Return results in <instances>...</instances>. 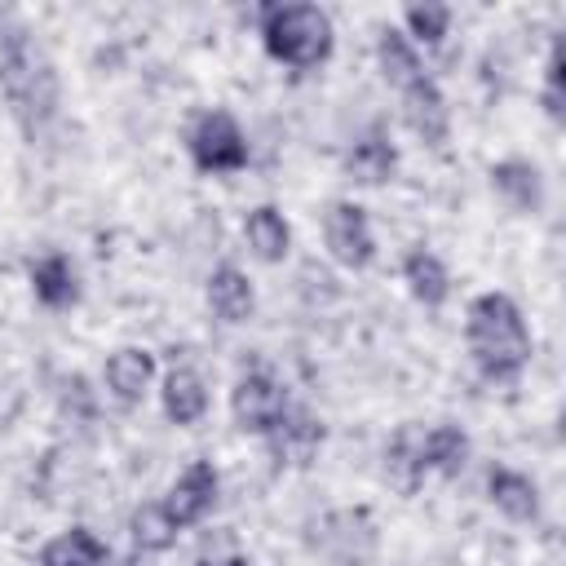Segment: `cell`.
Instances as JSON below:
<instances>
[{"label": "cell", "instance_id": "1", "mask_svg": "<svg viewBox=\"0 0 566 566\" xmlns=\"http://www.w3.org/2000/svg\"><path fill=\"white\" fill-rule=\"evenodd\" d=\"M469 354L491 385H513L531 363V332L509 292H482L469 301Z\"/></svg>", "mask_w": 566, "mask_h": 566}, {"label": "cell", "instance_id": "2", "mask_svg": "<svg viewBox=\"0 0 566 566\" xmlns=\"http://www.w3.org/2000/svg\"><path fill=\"white\" fill-rule=\"evenodd\" d=\"M0 88L18 115V124L35 137L57 115V75L31 31L9 27L0 31Z\"/></svg>", "mask_w": 566, "mask_h": 566}, {"label": "cell", "instance_id": "3", "mask_svg": "<svg viewBox=\"0 0 566 566\" xmlns=\"http://www.w3.org/2000/svg\"><path fill=\"white\" fill-rule=\"evenodd\" d=\"M261 44L274 62L292 71H310L332 57L336 31L318 4H265L261 9Z\"/></svg>", "mask_w": 566, "mask_h": 566}, {"label": "cell", "instance_id": "4", "mask_svg": "<svg viewBox=\"0 0 566 566\" xmlns=\"http://www.w3.org/2000/svg\"><path fill=\"white\" fill-rule=\"evenodd\" d=\"M190 159L199 172H239L248 164V142H243V128L230 111H203L190 128Z\"/></svg>", "mask_w": 566, "mask_h": 566}, {"label": "cell", "instance_id": "5", "mask_svg": "<svg viewBox=\"0 0 566 566\" xmlns=\"http://www.w3.org/2000/svg\"><path fill=\"white\" fill-rule=\"evenodd\" d=\"M287 394H283V385L270 376V371H261V367H252V371H243L239 380H234V394H230V411H234V424L243 429V433H274V424L287 416Z\"/></svg>", "mask_w": 566, "mask_h": 566}, {"label": "cell", "instance_id": "6", "mask_svg": "<svg viewBox=\"0 0 566 566\" xmlns=\"http://www.w3.org/2000/svg\"><path fill=\"white\" fill-rule=\"evenodd\" d=\"M323 239H327L332 261L345 265V270H367L371 256H376V239H371L367 208L354 203V199H336V203L323 212Z\"/></svg>", "mask_w": 566, "mask_h": 566}, {"label": "cell", "instance_id": "7", "mask_svg": "<svg viewBox=\"0 0 566 566\" xmlns=\"http://www.w3.org/2000/svg\"><path fill=\"white\" fill-rule=\"evenodd\" d=\"M217 491H221V473L212 469V460H190V464L177 473V482L168 486V495H164L159 504H164L168 517L186 531V526H195V522H203V517L212 513Z\"/></svg>", "mask_w": 566, "mask_h": 566}, {"label": "cell", "instance_id": "8", "mask_svg": "<svg viewBox=\"0 0 566 566\" xmlns=\"http://www.w3.org/2000/svg\"><path fill=\"white\" fill-rule=\"evenodd\" d=\"M398 97H402V115H407L411 133H416V137H424L429 146H442V142H447V128H451V115H447V97H442V88L420 71L416 80H407V84L398 88Z\"/></svg>", "mask_w": 566, "mask_h": 566}, {"label": "cell", "instance_id": "9", "mask_svg": "<svg viewBox=\"0 0 566 566\" xmlns=\"http://www.w3.org/2000/svg\"><path fill=\"white\" fill-rule=\"evenodd\" d=\"M155 380V354L142 345H124L106 358V394L119 407H137Z\"/></svg>", "mask_w": 566, "mask_h": 566}, {"label": "cell", "instance_id": "10", "mask_svg": "<svg viewBox=\"0 0 566 566\" xmlns=\"http://www.w3.org/2000/svg\"><path fill=\"white\" fill-rule=\"evenodd\" d=\"M486 495L513 522H535L539 517V486L526 473L509 469V464H491L486 469Z\"/></svg>", "mask_w": 566, "mask_h": 566}, {"label": "cell", "instance_id": "11", "mask_svg": "<svg viewBox=\"0 0 566 566\" xmlns=\"http://www.w3.org/2000/svg\"><path fill=\"white\" fill-rule=\"evenodd\" d=\"M491 190L513 208V212H539L544 203V177L531 159H500L491 164Z\"/></svg>", "mask_w": 566, "mask_h": 566}, {"label": "cell", "instance_id": "12", "mask_svg": "<svg viewBox=\"0 0 566 566\" xmlns=\"http://www.w3.org/2000/svg\"><path fill=\"white\" fill-rule=\"evenodd\" d=\"M159 398H164V416H168L172 424H195V420H203V411H208V385H203V376H199L195 367H186V363H177V367L164 371Z\"/></svg>", "mask_w": 566, "mask_h": 566}, {"label": "cell", "instance_id": "13", "mask_svg": "<svg viewBox=\"0 0 566 566\" xmlns=\"http://www.w3.org/2000/svg\"><path fill=\"white\" fill-rule=\"evenodd\" d=\"M279 464H310V455L323 447V424L314 420V411L305 407H287V416L274 424V433H265Z\"/></svg>", "mask_w": 566, "mask_h": 566}, {"label": "cell", "instance_id": "14", "mask_svg": "<svg viewBox=\"0 0 566 566\" xmlns=\"http://www.w3.org/2000/svg\"><path fill=\"white\" fill-rule=\"evenodd\" d=\"M256 305V292H252V279L239 270V265H217L208 274V310L221 318V323H243Z\"/></svg>", "mask_w": 566, "mask_h": 566}, {"label": "cell", "instance_id": "15", "mask_svg": "<svg viewBox=\"0 0 566 566\" xmlns=\"http://www.w3.org/2000/svg\"><path fill=\"white\" fill-rule=\"evenodd\" d=\"M31 292L40 305L49 310H66L80 301V279H75V265L62 256V252H44L40 261H31Z\"/></svg>", "mask_w": 566, "mask_h": 566}, {"label": "cell", "instance_id": "16", "mask_svg": "<svg viewBox=\"0 0 566 566\" xmlns=\"http://www.w3.org/2000/svg\"><path fill=\"white\" fill-rule=\"evenodd\" d=\"M243 239H248V248H252V256H261V261H283L287 256V248H292V226H287V217L274 208V203H261V208H252L248 217H243Z\"/></svg>", "mask_w": 566, "mask_h": 566}, {"label": "cell", "instance_id": "17", "mask_svg": "<svg viewBox=\"0 0 566 566\" xmlns=\"http://www.w3.org/2000/svg\"><path fill=\"white\" fill-rule=\"evenodd\" d=\"M469 460V433L460 424H433L420 433V469L424 473H442L455 478Z\"/></svg>", "mask_w": 566, "mask_h": 566}, {"label": "cell", "instance_id": "18", "mask_svg": "<svg viewBox=\"0 0 566 566\" xmlns=\"http://www.w3.org/2000/svg\"><path fill=\"white\" fill-rule=\"evenodd\" d=\"M402 279L411 287V296L424 305V310H438L447 296H451V279H447V265L438 252L429 248H411L407 261H402Z\"/></svg>", "mask_w": 566, "mask_h": 566}, {"label": "cell", "instance_id": "19", "mask_svg": "<svg viewBox=\"0 0 566 566\" xmlns=\"http://www.w3.org/2000/svg\"><path fill=\"white\" fill-rule=\"evenodd\" d=\"M40 566H106V544L88 526H71L40 548Z\"/></svg>", "mask_w": 566, "mask_h": 566}, {"label": "cell", "instance_id": "20", "mask_svg": "<svg viewBox=\"0 0 566 566\" xmlns=\"http://www.w3.org/2000/svg\"><path fill=\"white\" fill-rule=\"evenodd\" d=\"M394 164H398V150H394V142H389L380 128L363 133V137L354 142V150L345 155V168H349L358 181H367V186H380V181L394 172Z\"/></svg>", "mask_w": 566, "mask_h": 566}, {"label": "cell", "instance_id": "21", "mask_svg": "<svg viewBox=\"0 0 566 566\" xmlns=\"http://www.w3.org/2000/svg\"><path fill=\"white\" fill-rule=\"evenodd\" d=\"M128 535L137 544V553H168L181 535V526L168 517L164 504H137L128 517Z\"/></svg>", "mask_w": 566, "mask_h": 566}, {"label": "cell", "instance_id": "22", "mask_svg": "<svg viewBox=\"0 0 566 566\" xmlns=\"http://www.w3.org/2000/svg\"><path fill=\"white\" fill-rule=\"evenodd\" d=\"M376 57H380V71H385V80H389L394 88H402L407 80H416V75H420L416 44H411L402 31H394V27H385V31H380V40H376Z\"/></svg>", "mask_w": 566, "mask_h": 566}, {"label": "cell", "instance_id": "23", "mask_svg": "<svg viewBox=\"0 0 566 566\" xmlns=\"http://www.w3.org/2000/svg\"><path fill=\"white\" fill-rule=\"evenodd\" d=\"M385 473L398 491H416L424 469H420V433L416 429H398V438L385 447Z\"/></svg>", "mask_w": 566, "mask_h": 566}, {"label": "cell", "instance_id": "24", "mask_svg": "<svg viewBox=\"0 0 566 566\" xmlns=\"http://www.w3.org/2000/svg\"><path fill=\"white\" fill-rule=\"evenodd\" d=\"M402 22H407V40L411 44H442L447 40V31H451V9L447 4H407V13H402Z\"/></svg>", "mask_w": 566, "mask_h": 566}, {"label": "cell", "instance_id": "25", "mask_svg": "<svg viewBox=\"0 0 566 566\" xmlns=\"http://www.w3.org/2000/svg\"><path fill=\"white\" fill-rule=\"evenodd\" d=\"M195 566H248V553L239 548V539L234 535H212L203 548H199V557H195Z\"/></svg>", "mask_w": 566, "mask_h": 566}, {"label": "cell", "instance_id": "26", "mask_svg": "<svg viewBox=\"0 0 566 566\" xmlns=\"http://www.w3.org/2000/svg\"><path fill=\"white\" fill-rule=\"evenodd\" d=\"M562 102H566V88H562V44H553L548 66H544V106H548L553 119H562Z\"/></svg>", "mask_w": 566, "mask_h": 566}]
</instances>
